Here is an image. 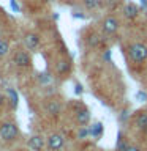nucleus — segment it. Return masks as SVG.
<instances>
[{"instance_id":"9","label":"nucleus","mask_w":147,"mask_h":151,"mask_svg":"<svg viewBox=\"0 0 147 151\" xmlns=\"http://www.w3.org/2000/svg\"><path fill=\"white\" fill-rule=\"evenodd\" d=\"M62 112V106L59 101H47L46 104V113L51 116H57Z\"/></svg>"},{"instance_id":"14","label":"nucleus","mask_w":147,"mask_h":151,"mask_svg":"<svg viewBox=\"0 0 147 151\" xmlns=\"http://www.w3.org/2000/svg\"><path fill=\"white\" fill-rule=\"evenodd\" d=\"M90 132V135L95 137V139H98L100 135H101V132H103V124L101 123H95V124H92V127L89 129Z\"/></svg>"},{"instance_id":"4","label":"nucleus","mask_w":147,"mask_h":151,"mask_svg":"<svg viewBox=\"0 0 147 151\" xmlns=\"http://www.w3.org/2000/svg\"><path fill=\"white\" fill-rule=\"evenodd\" d=\"M46 145L51 151H60L65 145V139H63V135H60V134H51L47 137Z\"/></svg>"},{"instance_id":"27","label":"nucleus","mask_w":147,"mask_h":151,"mask_svg":"<svg viewBox=\"0 0 147 151\" xmlns=\"http://www.w3.org/2000/svg\"><path fill=\"white\" fill-rule=\"evenodd\" d=\"M146 19H147V14H146Z\"/></svg>"},{"instance_id":"24","label":"nucleus","mask_w":147,"mask_h":151,"mask_svg":"<svg viewBox=\"0 0 147 151\" xmlns=\"http://www.w3.org/2000/svg\"><path fill=\"white\" fill-rule=\"evenodd\" d=\"M127 151H141V150L138 148V146H131V145H130V146H128V150H127Z\"/></svg>"},{"instance_id":"10","label":"nucleus","mask_w":147,"mask_h":151,"mask_svg":"<svg viewBox=\"0 0 147 151\" xmlns=\"http://www.w3.org/2000/svg\"><path fill=\"white\" fill-rule=\"evenodd\" d=\"M55 69H57V73H59L60 76L68 74V73H70V69H71V63H70V60H66V58L59 60V61H57V65H55Z\"/></svg>"},{"instance_id":"16","label":"nucleus","mask_w":147,"mask_h":151,"mask_svg":"<svg viewBox=\"0 0 147 151\" xmlns=\"http://www.w3.org/2000/svg\"><path fill=\"white\" fill-rule=\"evenodd\" d=\"M100 38H98V35H95V33H92V35H89V38H87V44L89 46H92V47H97L98 44H100Z\"/></svg>"},{"instance_id":"19","label":"nucleus","mask_w":147,"mask_h":151,"mask_svg":"<svg viewBox=\"0 0 147 151\" xmlns=\"http://www.w3.org/2000/svg\"><path fill=\"white\" fill-rule=\"evenodd\" d=\"M89 134H90L89 129H85V127H81L79 132H78V137H79V139H85V137H87Z\"/></svg>"},{"instance_id":"22","label":"nucleus","mask_w":147,"mask_h":151,"mask_svg":"<svg viewBox=\"0 0 147 151\" xmlns=\"http://www.w3.org/2000/svg\"><path fill=\"white\" fill-rule=\"evenodd\" d=\"M103 58H104V60H108V61L111 60V50H106V54L103 55Z\"/></svg>"},{"instance_id":"21","label":"nucleus","mask_w":147,"mask_h":151,"mask_svg":"<svg viewBox=\"0 0 147 151\" xmlns=\"http://www.w3.org/2000/svg\"><path fill=\"white\" fill-rule=\"evenodd\" d=\"M9 3H11V8L14 13H19V6H17V2L16 0H9Z\"/></svg>"},{"instance_id":"13","label":"nucleus","mask_w":147,"mask_h":151,"mask_svg":"<svg viewBox=\"0 0 147 151\" xmlns=\"http://www.w3.org/2000/svg\"><path fill=\"white\" fill-rule=\"evenodd\" d=\"M7 93H8L9 102H11V107H13V109H16V107H17V102H19V96H17L16 90L9 87V88H7Z\"/></svg>"},{"instance_id":"5","label":"nucleus","mask_w":147,"mask_h":151,"mask_svg":"<svg viewBox=\"0 0 147 151\" xmlns=\"http://www.w3.org/2000/svg\"><path fill=\"white\" fill-rule=\"evenodd\" d=\"M101 28H103V33H106V35H114L119 30V19H116L114 16L106 17L101 24Z\"/></svg>"},{"instance_id":"17","label":"nucleus","mask_w":147,"mask_h":151,"mask_svg":"<svg viewBox=\"0 0 147 151\" xmlns=\"http://www.w3.org/2000/svg\"><path fill=\"white\" fill-rule=\"evenodd\" d=\"M128 145L125 140L122 139V134H119V140H117V151H127L128 150Z\"/></svg>"},{"instance_id":"2","label":"nucleus","mask_w":147,"mask_h":151,"mask_svg":"<svg viewBox=\"0 0 147 151\" xmlns=\"http://www.w3.org/2000/svg\"><path fill=\"white\" fill-rule=\"evenodd\" d=\"M17 135H19V129L14 123L8 121L0 126V139L3 142H13V140H16Z\"/></svg>"},{"instance_id":"1","label":"nucleus","mask_w":147,"mask_h":151,"mask_svg":"<svg viewBox=\"0 0 147 151\" xmlns=\"http://www.w3.org/2000/svg\"><path fill=\"white\" fill-rule=\"evenodd\" d=\"M128 57L135 63H142L147 60V44L146 42H133L128 46Z\"/></svg>"},{"instance_id":"8","label":"nucleus","mask_w":147,"mask_h":151,"mask_svg":"<svg viewBox=\"0 0 147 151\" xmlns=\"http://www.w3.org/2000/svg\"><path fill=\"white\" fill-rule=\"evenodd\" d=\"M123 16L127 19H130V21H133V19H136L139 16V8H138L135 3H127L125 6H123Z\"/></svg>"},{"instance_id":"6","label":"nucleus","mask_w":147,"mask_h":151,"mask_svg":"<svg viewBox=\"0 0 147 151\" xmlns=\"http://www.w3.org/2000/svg\"><path fill=\"white\" fill-rule=\"evenodd\" d=\"M24 42H25L28 50H35V49H38V46H40V36H38V33H35V32H28V33H25V36H24Z\"/></svg>"},{"instance_id":"25","label":"nucleus","mask_w":147,"mask_h":151,"mask_svg":"<svg viewBox=\"0 0 147 151\" xmlns=\"http://www.w3.org/2000/svg\"><path fill=\"white\" fill-rule=\"evenodd\" d=\"M81 91H82V87L78 83V85H76V93H81Z\"/></svg>"},{"instance_id":"26","label":"nucleus","mask_w":147,"mask_h":151,"mask_svg":"<svg viewBox=\"0 0 147 151\" xmlns=\"http://www.w3.org/2000/svg\"><path fill=\"white\" fill-rule=\"evenodd\" d=\"M141 5H142V8H147V0H141Z\"/></svg>"},{"instance_id":"15","label":"nucleus","mask_w":147,"mask_h":151,"mask_svg":"<svg viewBox=\"0 0 147 151\" xmlns=\"http://www.w3.org/2000/svg\"><path fill=\"white\" fill-rule=\"evenodd\" d=\"M9 52V42L7 40H0V57H5Z\"/></svg>"},{"instance_id":"20","label":"nucleus","mask_w":147,"mask_h":151,"mask_svg":"<svg viewBox=\"0 0 147 151\" xmlns=\"http://www.w3.org/2000/svg\"><path fill=\"white\" fill-rule=\"evenodd\" d=\"M84 3H85V6H87L89 9H92V8H95L98 5V0H85Z\"/></svg>"},{"instance_id":"23","label":"nucleus","mask_w":147,"mask_h":151,"mask_svg":"<svg viewBox=\"0 0 147 151\" xmlns=\"http://www.w3.org/2000/svg\"><path fill=\"white\" fill-rule=\"evenodd\" d=\"M5 101H7V98H5V94H3V93H0V107L3 106V102H5Z\"/></svg>"},{"instance_id":"18","label":"nucleus","mask_w":147,"mask_h":151,"mask_svg":"<svg viewBox=\"0 0 147 151\" xmlns=\"http://www.w3.org/2000/svg\"><path fill=\"white\" fill-rule=\"evenodd\" d=\"M38 80H40L41 83H49L51 82V76L49 74H46V73H43V74H38Z\"/></svg>"},{"instance_id":"3","label":"nucleus","mask_w":147,"mask_h":151,"mask_svg":"<svg viewBox=\"0 0 147 151\" xmlns=\"http://www.w3.org/2000/svg\"><path fill=\"white\" fill-rule=\"evenodd\" d=\"M13 63L17 66V68H30L32 66V57L27 50L19 49L13 57Z\"/></svg>"},{"instance_id":"11","label":"nucleus","mask_w":147,"mask_h":151,"mask_svg":"<svg viewBox=\"0 0 147 151\" xmlns=\"http://www.w3.org/2000/svg\"><path fill=\"white\" fill-rule=\"evenodd\" d=\"M135 124L138 129L147 131V112H139L135 118Z\"/></svg>"},{"instance_id":"12","label":"nucleus","mask_w":147,"mask_h":151,"mask_svg":"<svg viewBox=\"0 0 147 151\" xmlns=\"http://www.w3.org/2000/svg\"><path fill=\"white\" fill-rule=\"evenodd\" d=\"M76 120H78V123L81 126H85L89 123V120H90V112L85 107H82L81 110L76 112Z\"/></svg>"},{"instance_id":"7","label":"nucleus","mask_w":147,"mask_h":151,"mask_svg":"<svg viewBox=\"0 0 147 151\" xmlns=\"http://www.w3.org/2000/svg\"><path fill=\"white\" fill-rule=\"evenodd\" d=\"M27 145H28V148H30L32 151H43L46 142H44V139H43L41 135H32L30 139H28Z\"/></svg>"}]
</instances>
